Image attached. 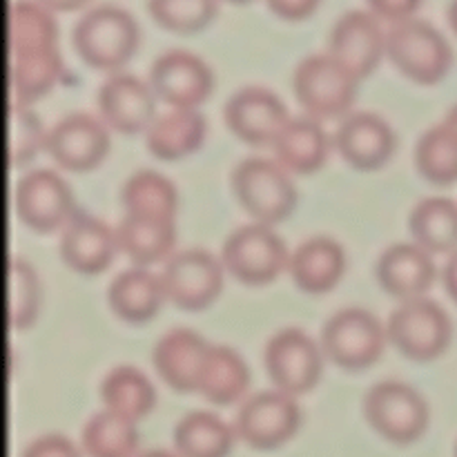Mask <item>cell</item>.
Masks as SVG:
<instances>
[{
	"instance_id": "cell-14",
	"label": "cell",
	"mask_w": 457,
	"mask_h": 457,
	"mask_svg": "<svg viewBox=\"0 0 457 457\" xmlns=\"http://www.w3.org/2000/svg\"><path fill=\"white\" fill-rule=\"evenodd\" d=\"M110 150L105 125L85 112L65 116L45 137V152L70 172L96 168Z\"/></svg>"
},
{
	"instance_id": "cell-40",
	"label": "cell",
	"mask_w": 457,
	"mask_h": 457,
	"mask_svg": "<svg viewBox=\"0 0 457 457\" xmlns=\"http://www.w3.org/2000/svg\"><path fill=\"white\" fill-rule=\"evenodd\" d=\"M420 3L422 0H366L370 13L388 22H400L411 18V13L420 7Z\"/></svg>"
},
{
	"instance_id": "cell-26",
	"label": "cell",
	"mask_w": 457,
	"mask_h": 457,
	"mask_svg": "<svg viewBox=\"0 0 457 457\" xmlns=\"http://www.w3.org/2000/svg\"><path fill=\"white\" fill-rule=\"evenodd\" d=\"M163 297L161 277L143 268L123 270L110 281V288H107V303L112 312L129 324H143L152 320L161 308Z\"/></svg>"
},
{
	"instance_id": "cell-22",
	"label": "cell",
	"mask_w": 457,
	"mask_h": 457,
	"mask_svg": "<svg viewBox=\"0 0 457 457\" xmlns=\"http://www.w3.org/2000/svg\"><path fill=\"white\" fill-rule=\"evenodd\" d=\"M344 250L328 237H312L297 245L288 259V272L299 290L311 295L326 293L344 275Z\"/></svg>"
},
{
	"instance_id": "cell-31",
	"label": "cell",
	"mask_w": 457,
	"mask_h": 457,
	"mask_svg": "<svg viewBox=\"0 0 457 457\" xmlns=\"http://www.w3.org/2000/svg\"><path fill=\"white\" fill-rule=\"evenodd\" d=\"M409 230L427 253L457 250V204L445 196L422 199L409 214Z\"/></svg>"
},
{
	"instance_id": "cell-13",
	"label": "cell",
	"mask_w": 457,
	"mask_h": 457,
	"mask_svg": "<svg viewBox=\"0 0 457 457\" xmlns=\"http://www.w3.org/2000/svg\"><path fill=\"white\" fill-rule=\"evenodd\" d=\"M150 89L172 110H195L210 96L208 65L186 49H168L150 65Z\"/></svg>"
},
{
	"instance_id": "cell-39",
	"label": "cell",
	"mask_w": 457,
	"mask_h": 457,
	"mask_svg": "<svg viewBox=\"0 0 457 457\" xmlns=\"http://www.w3.org/2000/svg\"><path fill=\"white\" fill-rule=\"evenodd\" d=\"M21 457H79V451L65 436L49 433V436L36 437L34 442H29Z\"/></svg>"
},
{
	"instance_id": "cell-10",
	"label": "cell",
	"mask_w": 457,
	"mask_h": 457,
	"mask_svg": "<svg viewBox=\"0 0 457 457\" xmlns=\"http://www.w3.org/2000/svg\"><path fill=\"white\" fill-rule=\"evenodd\" d=\"M223 284L217 259L201 248L172 254L161 272V286L168 302L183 311H201L210 306Z\"/></svg>"
},
{
	"instance_id": "cell-19",
	"label": "cell",
	"mask_w": 457,
	"mask_h": 457,
	"mask_svg": "<svg viewBox=\"0 0 457 457\" xmlns=\"http://www.w3.org/2000/svg\"><path fill=\"white\" fill-rule=\"evenodd\" d=\"M116 235L101 219L85 212H74L65 223L58 241V253L65 266L83 275H96L105 270L114 259Z\"/></svg>"
},
{
	"instance_id": "cell-18",
	"label": "cell",
	"mask_w": 457,
	"mask_h": 457,
	"mask_svg": "<svg viewBox=\"0 0 457 457\" xmlns=\"http://www.w3.org/2000/svg\"><path fill=\"white\" fill-rule=\"evenodd\" d=\"M103 123L120 134L145 132L154 120V96L141 79L132 74H112L96 94Z\"/></svg>"
},
{
	"instance_id": "cell-48",
	"label": "cell",
	"mask_w": 457,
	"mask_h": 457,
	"mask_svg": "<svg viewBox=\"0 0 457 457\" xmlns=\"http://www.w3.org/2000/svg\"><path fill=\"white\" fill-rule=\"evenodd\" d=\"M453 455L457 457V442H455V451H453Z\"/></svg>"
},
{
	"instance_id": "cell-7",
	"label": "cell",
	"mask_w": 457,
	"mask_h": 457,
	"mask_svg": "<svg viewBox=\"0 0 457 457\" xmlns=\"http://www.w3.org/2000/svg\"><path fill=\"white\" fill-rule=\"evenodd\" d=\"M221 262L235 279L248 286H262L277 279L288 266L284 241L263 223H248L226 237Z\"/></svg>"
},
{
	"instance_id": "cell-3",
	"label": "cell",
	"mask_w": 457,
	"mask_h": 457,
	"mask_svg": "<svg viewBox=\"0 0 457 457\" xmlns=\"http://www.w3.org/2000/svg\"><path fill=\"white\" fill-rule=\"evenodd\" d=\"M293 89L311 119H337L355 101L357 79L330 54H311L295 67Z\"/></svg>"
},
{
	"instance_id": "cell-11",
	"label": "cell",
	"mask_w": 457,
	"mask_h": 457,
	"mask_svg": "<svg viewBox=\"0 0 457 457\" xmlns=\"http://www.w3.org/2000/svg\"><path fill=\"white\" fill-rule=\"evenodd\" d=\"M13 208L18 219L36 232H54L65 228L74 217V201L67 183L52 170H31L13 190Z\"/></svg>"
},
{
	"instance_id": "cell-36",
	"label": "cell",
	"mask_w": 457,
	"mask_h": 457,
	"mask_svg": "<svg viewBox=\"0 0 457 457\" xmlns=\"http://www.w3.org/2000/svg\"><path fill=\"white\" fill-rule=\"evenodd\" d=\"M40 302L38 277L21 257L9 259L7 266V320L13 330L27 328L36 320Z\"/></svg>"
},
{
	"instance_id": "cell-34",
	"label": "cell",
	"mask_w": 457,
	"mask_h": 457,
	"mask_svg": "<svg viewBox=\"0 0 457 457\" xmlns=\"http://www.w3.org/2000/svg\"><path fill=\"white\" fill-rule=\"evenodd\" d=\"M80 446L87 457H137L138 433L134 422L105 409L85 422Z\"/></svg>"
},
{
	"instance_id": "cell-2",
	"label": "cell",
	"mask_w": 457,
	"mask_h": 457,
	"mask_svg": "<svg viewBox=\"0 0 457 457\" xmlns=\"http://www.w3.org/2000/svg\"><path fill=\"white\" fill-rule=\"evenodd\" d=\"M384 52L400 74L420 85L440 83L453 61L445 36L420 18L393 22L384 36Z\"/></svg>"
},
{
	"instance_id": "cell-5",
	"label": "cell",
	"mask_w": 457,
	"mask_h": 457,
	"mask_svg": "<svg viewBox=\"0 0 457 457\" xmlns=\"http://www.w3.org/2000/svg\"><path fill=\"white\" fill-rule=\"evenodd\" d=\"M364 418L384 440L411 445L427 431L428 406L409 384L384 379L366 391Z\"/></svg>"
},
{
	"instance_id": "cell-20",
	"label": "cell",
	"mask_w": 457,
	"mask_h": 457,
	"mask_svg": "<svg viewBox=\"0 0 457 457\" xmlns=\"http://www.w3.org/2000/svg\"><path fill=\"white\" fill-rule=\"evenodd\" d=\"M378 284L391 297L415 299L422 297L436 279V266L424 248L418 244H393L379 254L375 263Z\"/></svg>"
},
{
	"instance_id": "cell-25",
	"label": "cell",
	"mask_w": 457,
	"mask_h": 457,
	"mask_svg": "<svg viewBox=\"0 0 457 457\" xmlns=\"http://www.w3.org/2000/svg\"><path fill=\"white\" fill-rule=\"evenodd\" d=\"M205 119L196 110H172L154 116L145 129V145L161 161H177L199 150Z\"/></svg>"
},
{
	"instance_id": "cell-8",
	"label": "cell",
	"mask_w": 457,
	"mask_h": 457,
	"mask_svg": "<svg viewBox=\"0 0 457 457\" xmlns=\"http://www.w3.org/2000/svg\"><path fill=\"white\" fill-rule=\"evenodd\" d=\"M386 330L364 308H344L321 328V351L346 370L369 369L379 360Z\"/></svg>"
},
{
	"instance_id": "cell-6",
	"label": "cell",
	"mask_w": 457,
	"mask_h": 457,
	"mask_svg": "<svg viewBox=\"0 0 457 457\" xmlns=\"http://www.w3.org/2000/svg\"><path fill=\"white\" fill-rule=\"evenodd\" d=\"M386 337L409 360H436L451 342V320L431 299H406L388 315Z\"/></svg>"
},
{
	"instance_id": "cell-4",
	"label": "cell",
	"mask_w": 457,
	"mask_h": 457,
	"mask_svg": "<svg viewBox=\"0 0 457 457\" xmlns=\"http://www.w3.org/2000/svg\"><path fill=\"white\" fill-rule=\"evenodd\" d=\"M232 192L241 208L257 219V223L272 226L293 212L297 192L286 177V170L277 161L248 156L232 170Z\"/></svg>"
},
{
	"instance_id": "cell-27",
	"label": "cell",
	"mask_w": 457,
	"mask_h": 457,
	"mask_svg": "<svg viewBox=\"0 0 457 457\" xmlns=\"http://www.w3.org/2000/svg\"><path fill=\"white\" fill-rule=\"evenodd\" d=\"M56 47V22L47 7L34 0H12L7 9L9 56Z\"/></svg>"
},
{
	"instance_id": "cell-45",
	"label": "cell",
	"mask_w": 457,
	"mask_h": 457,
	"mask_svg": "<svg viewBox=\"0 0 457 457\" xmlns=\"http://www.w3.org/2000/svg\"><path fill=\"white\" fill-rule=\"evenodd\" d=\"M446 16H449L451 29H453L455 36H457V0H451V3H449V12H446Z\"/></svg>"
},
{
	"instance_id": "cell-35",
	"label": "cell",
	"mask_w": 457,
	"mask_h": 457,
	"mask_svg": "<svg viewBox=\"0 0 457 457\" xmlns=\"http://www.w3.org/2000/svg\"><path fill=\"white\" fill-rule=\"evenodd\" d=\"M415 168L433 186L457 181V143L445 125H433L415 145Z\"/></svg>"
},
{
	"instance_id": "cell-43",
	"label": "cell",
	"mask_w": 457,
	"mask_h": 457,
	"mask_svg": "<svg viewBox=\"0 0 457 457\" xmlns=\"http://www.w3.org/2000/svg\"><path fill=\"white\" fill-rule=\"evenodd\" d=\"M38 3L49 12H74V9L83 7L87 0H38Z\"/></svg>"
},
{
	"instance_id": "cell-46",
	"label": "cell",
	"mask_w": 457,
	"mask_h": 457,
	"mask_svg": "<svg viewBox=\"0 0 457 457\" xmlns=\"http://www.w3.org/2000/svg\"><path fill=\"white\" fill-rule=\"evenodd\" d=\"M137 457H177V455H172L170 451H163V449H150V451H143V453H138Z\"/></svg>"
},
{
	"instance_id": "cell-44",
	"label": "cell",
	"mask_w": 457,
	"mask_h": 457,
	"mask_svg": "<svg viewBox=\"0 0 457 457\" xmlns=\"http://www.w3.org/2000/svg\"><path fill=\"white\" fill-rule=\"evenodd\" d=\"M442 125H445L446 129H449V134L453 137V141L457 143V105L451 107L449 112H446L445 120H442Z\"/></svg>"
},
{
	"instance_id": "cell-21",
	"label": "cell",
	"mask_w": 457,
	"mask_h": 457,
	"mask_svg": "<svg viewBox=\"0 0 457 457\" xmlns=\"http://www.w3.org/2000/svg\"><path fill=\"white\" fill-rule=\"evenodd\" d=\"M208 344L190 328H172L156 339L152 348V364L159 378L172 391H196L201 361H204Z\"/></svg>"
},
{
	"instance_id": "cell-15",
	"label": "cell",
	"mask_w": 457,
	"mask_h": 457,
	"mask_svg": "<svg viewBox=\"0 0 457 457\" xmlns=\"http://www.w3.org/2000/svg\"><path fill=\"white\" fill-rule=\"evenodd\" d=\"M223 120L239 141L259 147L266 143L272 145L290 119L275 94L263 87H244L226 101Z\"/></svg>"
},
{
	"instance_id": "cell-29",
	"label": "cell",
	"mask_w": 457,
	"mask_h": 457,
	"mask_svg": "<svg viewBox=\"0 0 457 457\" xmlns=\"http://www.w3.org/2000/svg\"><path fill=\"white\" fill-rule=\"evenodd\" d=\"M120 205L129 217L174 221L177 190L163 174L154 170H138L120 187Z\"/></svg>"
},
{
	"instance_id": "cell-47",
	"label": "cell",
	"mask_w": 457,
	"mask_h": 457,
	"mask_svg": "<svg viewBox=\"0 0 457 457\" xmlns=\"http://www.w3.org/2000/svg\"><path fill=\"white\" fill-rule=\"evenodd\" d=\"M230 3H248V0H230Z\"/></svg>"
},
{
	"instance_id": "cell-16",
	"label": "cell",
	"mask_w": 457,
	"mask_h": 457,
	"mask_svg": "<svg viewBox=\"0 0 457 457\" xmlns=\"http://www.w3.org/2000/svg\"><path fill=\"white\" fill-rule=\"evenodd\" d=\"M384 36L386 34L379 29L373 13L364 9H348L330 27L328 54L360 80L379 62Z\"/></svg>"
},
{
	"instance_id": "cell-42",
	"label": "cell",
	"mask_w": 457,
	"mask_h": 457,
	"mask_svg": "<svg viewBox=\"0 0 457 457\" xmlns=\"http://www.w3.org/2000/svg\"><path fill=\"white\" fill-rule=\"evenodd\" d=\"M442 284H445L446 295L457 303V250H453L446 259L445 270H442Z\"/></svg>"
},
{
	"instance_id": "cell-1",
	"label": "cell",
	"mask_w": 457,
	"mask_h": 457,
	"mask_svg": "<svg viewBox=\"0 0 457 457\" xmlns=\"http://www.w3.org/2000/svg\"><path fill=\"white\" fill-rule=\"evenodd\" d=\"M137 43V22L116 4H94L71 27V47L85 65L98 71H116L123 67Z\"/></svg>"
},
{
	"instance_id": "cell-12",
	"label": "cell",
	"mask_w": 457,
	"mask_h": 457,
	"mask_svg": "<svg viewBox=\"0 0 457 457\" xmlns=\"http://www.w3.org/2000/svg\"><path fill=\"white\" fill-rule=\"evenodd\" d=\"M299 427V406L281 391L250 395L237 413L235 431L248 446L259 451L277 449L295 436Z\"/></svg>"
},
{
	"instance_id": "cell-33",
	"label": "cell",
	"mask_w": 457,
	"mask_h": 457,
	"mask_svg": "<svg viewBox=\"0 0 457 457\" xmlns=\"http://www.w3.org/2000/svg\"><path fill=\"white\" fill-rule=\"evenodd\" d=\"M98 393H101V400L107 411L129 420V422H138L141 418H145L154 406V388L147 382L145 375L134 366L112 369L103 378Z\"/></svg>"
},
{
	"instance_id": "cell-41",
	"label": "cell",
	"mask_w": 457,
	"mask_h": 457,
	"mask_svg": "<svg viewBox=\"0 0 457 457\" xmlns=\"http://www.w3.org/2000/svg\"><path fill=\"white\" fill-rule=\"evenodd\" d=\"M320 0H266L268 9L286 21H302L315 12Z\"/></svg>"
},
{
	"instance_id": "cell-23",
	"label": "cell",
	"mask_w": 457,
	"mask_h": 457,
	"mask_svg": "<svg viewBox=\"0 0 457 457\" xmlns=\"http://www.w3.org/2000/svg\"><path fill=\"white\" fill-rule=\"evenodd\" d=\"M277 165L293 174H312L324 165L328 137L311 116L290 119L272 143Z\"/></svg>"
},
{
	"instance_id": "cell-38",
	"label": "cell",
	"mask_w": 457,
	"mask_h": 457,
	"mask_svg": "<svg viewBox=\"0 0 457 457\" xmlns=\"http://www.w3.org/2000/svg\"><path fill=\"white\" fill-rule=\"evenodd\" d=\"M43 125L38 116L27 107L9 105V123H7V156L9 165L18 168L25 165L38 154L40 147H45Z\"/></svg>"
},
{
	"instance_id": "cell-9",
	"label": "cell",
	"mask_w": 457,
	"mask_h": 457,
	"mask_svg": "<svg viewBox=\"0 0 457 457\" xmlns=\"http://www.w3.org/2000/svg\"><path fill=\"white\" fill-rule=\"evenodd\" d=\"M263 366L277 391L290 397L302 395L320 379L321 353L303 330L284 328L268 339Z\"/></svg>"
},
{
	"instance_id": "cell-24",
	"label": "cell",
	"mask_w": 457,
	"mask_h": 457,
	"mask_svg": "<svg viewBox=\"0 0 457 457\" xmlns=\"http://www.w3.org/2000/svg\"><path fill=\"white\" fill-rule=\"evenodd\" d=\"M250 373L239 353L228 346H210L201 361L196 391L217 406L235 404L248 391Z\"/></svg>"
},
{
	"instance_id": "cell-32",
	"label": "cell",
	"mask_w": 457,
	"mask_h": 457,
	"mask_svg": "<svg viewBox=\"0 0 457 457\" xmlns=\"http://www.w3.org/2000/svg\"><path fill=\"white\" fill-rule=\"evenodd\" d=\"M116 245L137 266H150L168 257L174 245V221H154L125 214L114 228Z\"/></svg>"
},
{
	"instance_id": "cell-17",
	"label": "cell",
	"mask_w": 457,
	"mask_h": 457,
	"mask_svg": "<svg viewBox=\"0 0 457 457\" xmlns=\"http://www.w3.org/2000/svg\"><path fill=\"white\" fill-rule=\"evenodd\" d=\"M339 156L351 168L370 172L391 159L395 152V134L384 119L370 112H355L337 125L333 137Z\"/></svg>"
},
{
	"instance_id": "cell-28",
	"label": "cell",
	"mask_w": 457,
	"mask_h": 457,
	"mask_svg": "<svg viewBox=\"0 0 457 457\" xmlns=\"http://www.w3.org/2000/svg\"><path fill=\"white\" fill-rule=\"evenodd\" d=\"M172 442L181 457H226L235 442V431L214 413L192 411L174 424Z\"/></svg>"
},
{
	"instance_id": "cell-37",
	"label": "cell",
	"mask_w": 457,
	"mask_h": 457,
	"mask_svg": "<svg viewBox=\"0 0 457 457\" xmlns=\"http://www.w3.org/2000/svg\"><path fill=\"white\" fill-rule=\"evenodd\" d=\"M145 7L156 25L174 34H195L217 13L214 0H145Z\"/></svg>"
},
{
	"instance_id": "cell-30",
	"label": "cell",
	"mask_w": 457,
	"mask_h": 457,
	"mask_svg": "<svg viewBox=\"0 0 457 457\" xmlns=\"http://www.w3.org/2000/svg\"><path fill=\"white\" fill-rule=\"evenodd\" d=\"M62 74V61L56 47L47 52L9 56V94L12 107H27L47 94Z\"/></svg>"
}]
</instances>
